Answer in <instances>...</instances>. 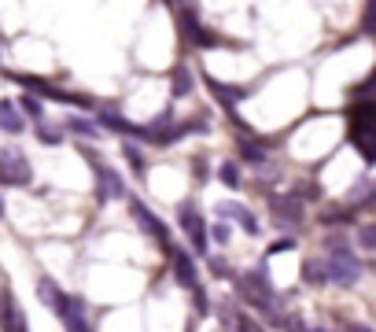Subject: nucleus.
Masks as SVG:
<instances>
[{
	"label": "nucleus",
	"mask_w": 376,
	"mask_h": 332,
	"mask_svg": "<svg viewBox=\"0 0 376 332\" xmlns=\"http://www.w3.org/2000/svg\"><path fill=\"white\" fill-rule=\"evenodd\" d=\"M192 299H195V310L203 314V310H207V292H200V288H195V292H192Z\"/></svg>",
	"instance_id": "nucleus-35"
},
{
	"label": "nucleus",
	"mask_w": 376,
	"mask_h": 332,
	"mask_svg": "<svg viewBox=\"0 0 376 332\" xmlns=\"http://www.w3.org/2000/svg\"><path fill=\"white\" fill-rule=\"evenodd\" d=\"M236 148H240V155L248 159L251 166H258V170L266 166V152H262V144H255V141H251V133H243V137H236Z\"/></svg>",
	"instance_id": "nucleus-20"
},
{
	"label": "nucleus",
	"mask_w": 376,
	"mask_h": 332,
	"mask_svg": "<svg viewBox=\"0 0 376 332\" xmlns=\"http://www.w3.org/2000/svg\"><path fill=\"white\" fill-rule=\"evenodd\" d=\"M303 280H306V285H332L329 262H325V259H306L303 262Z\"/></svg>",
	"instance_id": "nucleus-18"
},
{
	"label": "nucleus",
	"mask_w": 376,
	"mask_h": 332,
	"mask_svg": "<svg viewBox=\"0 0 376 332\" xmlns=\"http://www.w3.org/2000/svg\"><path fill=\"white\" fill-rule=\"evenodd\" d=\"M218 177H222V185H229V189H236V185H240V166H236V162H222V170H218Z\"/></svg>",
	"instance_id": "nucleus-25"
},
{
	"label": "nucleus",
	"mask_w": 376,
	"mask_h": 332,
	"mask_svg": "<svg viewBox=\"0 0 376 332\" xmlns=\"http://www.w3.org/2000/svg\"><path fill=\"white\" fill-rule=\"evenodd\" d=\"M100 126H104V129H114V133H122V137H133V141H148V126L129 122V119H122L119 111H100Z\"/></svg>",
	"instance_id": "nucleus-12"
},
{
	"label": "nucleus",
	"mask_w": 376,
	"mask_h": 332,
	"mask_svg": "<svg viewBox=\"0 0 376 332\" xmlns=\"http://www.w3.org/2000/svg\"><path fill=\"white\" fill-rule=\"evenodd\" d=\"M63 325H67V332H92L89 321H85V299L81 295H71L67 299V307H63Z\"/></svg>",
	"instance_id": "nucleus-14"
},
{
	"label": "nucleus",
	"mask_w": 376,
	"mask_h": 332,
	"mask_svg": "<svg viewBox=\"0 0 376 332\" xmlns=\"http://www.w3.org/2000/svg\"><path fill=\"white\" fill-rule=\"evenodd\" d=\"M347 332H376V328H369V325H358V321H354V325H347Z\"/></svg>",
	"instance_id": "nucleus-37"
},
{
	"label": "nucleus",
	"mask_w": 376,
	"mask_h": 332,
	"mask_svg": "<svg viewBox=\"0 0 376 332\" xmlns=\"http://www.w3.org/2000/svg\"><path fill=\"white\" fill-rule=\"evenodd\" d=\"M210 240L225 244V240H229V225H225V222H214V225H210Z\"/></svg>",
	"instance_id": "nucleus-29"
},
{
	"label": "nucleus",
	"mask_w": 376,
	"mask_h": 332,
	"mask_svg": "<svg viewBox=\"0 0 376 332\" xmlns=\"http://www.w3.org/2000/svg\"><path fill=\"white\" fill-rule=\"evenodd\" d=\"M284 332H310V328L303 325L299 314H291V318H284Z\"/></svg>",
	"instance_id": "nucleus-30"
},
{
	"label": "nucleus",
	"mask_w": 376,
	"mask_h": 332,
	"mask_svg": "<svg viewBox=\"0 0 376 332\" xmlns=\"http://www.w3.org/2000/svg\"><path fill=\"white\" fill-rule=\"evenodd\" d=\"M372 30H376V4L365 8V33H372Z\"/></svg>",
	"instance_id": "nucleus-34"
},
{
	"label": "nucleus",
	"mask_w": 376,
	"mask_h": 332,
	"mask_svg": "<svg viewBox=\"0 0 376 332\" xmlns=\"http://www.w3.org/2000/svg\"><path fill=\"white\" fill-rule=\"evenodd\" d=\"M92 174H96V196L100 199H114V196H126V185L122 177L111 170V166H104L100 159H92Z\"/></svg>",
	"instance_id": "nucleus-10"
},
{
	"label": "nucleus",
	"mask_w": 376,
	"mask_h": 332,
	"mask_svg": "<svg viewBox=\"0 0 376 332\" xmlns=\"http://www.w3.org/2000/svg\"><path fill=\"white\" fill-rule=\"evenodd\" d=\"M170 262H174V273H177V280H181V285L188 288V292H195V288H200V273H195V262H192V255L185 251V247H170Z\"/></svg>",
	"instance_id": "nucleus-11"
},
{
	"label": "nucleus",
	"mask_w": 376,
	"mask_h": 332,
	"mask_svg": "<svg viewBox=\"0 0 376 332\" xmlns=\"http://www.w3.org/2000/svg\"><path fill=\"white\" fill-rule=\"evenodd\" d=\"M218 214H222V218H236L248 237H258V218L243 203H218Z\"/></svg>",
	"instance_id": "nucleus-16"
},
{
	"label": "nucleus",
	"mask_w": 376,
	"mask_h": 332,
	"mask_svg": "<svg viewBox=\"0 0 376 332\" xmlns=\"http://www.w3.org/2000/svg\"><path fill=\"white\" fill-rule=\"evenodd\" d=\"M192 166H195V177H200V181H207V162H203V159H195Z\"/></svg>",
	"instance_id": "nucleus-36"
},
{
	"label": "nucleus",
	"mask_w": 376,
	"mask_h": 332,
	"mask_svg": "<svg viewBox=\"0 0 376 332\" xmlns=\"http://www.w3.org/2000/svg\"><path fill=\"white\" fill-rule=\"evenodd\" d=\"M0 218H4V196H0Z\"/></svg>",
	"instance_id": "nucleus-38"
},
{
	"label": "nucleus",
	"mask_w": 376,
	"mask_h": 332,
	"mask_svg": "<svg viewBox=\"0 0 376 332\" xmlns=\"http://www.w3.org/2000/svg\"><path fill=\"white\" fill-rule=\"evenodd\" d=\"M34 181V170H30V159L19 152V148H0V185H30Z\"/></svg>",
	"instance_id": "nucleus-4"
},
{
	"label": "nucleus",
	"mask_w": 376,
	"mask_h": 332,
	"mask_svg": "<svg viewBox=\"0 0 376 332\" xmlns=\"http://www.w3.org/2000/svg\"><path fill=\"white\" fill-rule=\"evenodd\" d=\"M0 332H30L26 314L19 310L11 292H0Z\"/></svg>",
	"instance_id": "nucleus-9"
},
{
	"label": "nucleus",
	"mask_w": 376,
	"mask_h": 332,
	"mask_svg": "<svg viewBox=\"0 0 376 332\" xmlns=\"http://www.w3.org/2000/svg\"><path fill=\"white\" fill-rule=\"evenodd\" d=\"M122 152H126L129 166H133V170H137V174H144V155L137 152V148H133V144H126V148H122Z\"/></svg>",
	"instance_id": "nucleus-28"
},
{
	"label": "nucleus",
	"mask_w": 376,
	"mask_h": 332,
	"mask_svg": "<svg viewBox=\"0 0 376 332\" xmlns=\"http://www.w3.org/2000/svg\"><path fill=\"white\" fill-rule=\"evenodd\" d=\"M207 262H210V270H214L218 277H229V273H233V270H229V266H225L218 255H207Z\"/></svg>",
	"instance_id": "nucleus-31"
},
{
	"label": "nucleus",
	"mask_w": 376,
	"mask_h": 332,
	"mask_svg": "<svg viewBox=\"0 0 376 332\" xmlns=\"http://www.w3.org/2000/svg\"><path fill=\"white\" fill-rule=\"evenodd\" d=\"M37 137H41V144H63V133L59 129H52V126H37Z\"/></svg>",
	"instance_id": "nucleus-27"
},
{
	"label": "nucleus",
	"mask_w": 376,
	"mask_h": 332,
	"mask_svg": "<svg viewBox=\"0 0 376 332\" xmlns=\"http://www.w3.org/2000/svg\"><path fill=\"white\" fill-rule=\"evenodd\" d=\"M67 129L78 133V137H85V141H96V137H100V126L89 122V119H78V114H74V119H67Z\"/></svg>",
	"instance_id": "nucleus-22"
},
{
	"label": "nucleus",
	"mask_w": 376,
	"mask_h": 332,
	"mask_svg": "<svg viewBox=\"0 0 376 332\" xmlns=\"http://www.w3.org/2000/svg\"><path fill=\"white\" fill-rule=\"evenodd\" d=\"M351 141L365 162H376V104L351 107Z\"/></svg>",
	"instance_id": "nucleus-2"
},
{
	"label": "nucleus",
	"mask_w": 376,
	"mask_h": 332,
	"mask_svg": "<svg viewBox=\"0 0 376 332\" xmlns=\"http://www.w3.org/2000/svg\"><path fill=\"white\" fill-rule=\"evenodd\" d=\"M129 211H133V218H137V225H140L144 232H148V237H152V240H159V244H162V251H170V247H174V244H170V229H166V225H162V222L155 218V214H152L148 207H144V203H140V199H137V196H133V199H129Z\"/></svg>",
	"instance_id": "nucleus-8"
},
{
	"label": "nucleus",
	"mask_w": 376,
	"mask_h": 332,
	"mask_svg": "<svg viewBox=\"0 0 376 332\" xmlns=\"http://www.w3.org/2000/svg\"><path fill=\"white\" fill-rule=\"evenodd\" d=\"M351 93H354V96H365V93H376V74H372V78L365 81V85H354Z\"/></svg>",
	"instance_id": "nucleus-33"
},
{
	"label": "nucleus",
	"mask_w": 376,
	"mask_h": 332,
	"mask_svg": "<svg viewBox=\"0 0 376 332\" xmlns=\"http://www.w3.org/2000/svg\"><path fill=\"white\" fill-rule=\"evenodd\" d=\"M181 229H185V237H188V244H192V251H195V255H207L210 229L203 225V218H200V211H195L192 199H185V203H181Z\"/></svg>",
	"instance_id": "nucleus-5"
},
{
	"label": "nucleus",
	"mask_w": 376,
	"mask_h": 332,
	"mask_svg": "<svg viewBox=\"0 0 376 332\" xmlns=\"http://www.w3.org/2000/svg\"><path fill=\"white\" fill-rule=\"evenodd\" d=\"M269 214L277 229H296L303 222V203L299 196H269Z\"/></svg>",
	"instance_id": "nucleus-7"
},
{
	"label": "nucleus",
	"mask_w": 376,
	"mask_h": 332,
	"mask_svg": "<svg viewBox=\"0 0 376 332\" xmlns=\"http://www.w3.org/2000/svg\"><path fill=\"white\" fill-rule=\"evenodd\" d=\"M188 93H192V71H188V66H177L174 78H170V96L181 100V96H188Z\"/></svg>",
	"instance_id": "nucleus-21"
},
{
	"label": "nucleus",
	"mask_w": 376,
	"mask_h": 332,
	"mask_svg": "<svg viewBox=\"0 0 376 332\" xmlns=\"http://www.w3.org/2000/svg\"><path fill=\"white\" fill-rule=\"evenodd\" d=\"M37 295H41V303H44V307H52L56 314H63V307H67V299H71L67 292H59V288H56V280H48V277L37 280Z\"/></svg>",
	"instance_id": "nucleus-17"
},
{
	"label": "nucleus",
	"mask_w": 376,
	"mask_h": 332,
	"mask_svg": "<svg viewBox=\"0 0 376 332\" xmlns=\"http://www.w3.org/2000/svg\"><path fill=\"white\" fill-rule=\"evenodd\" d=\"M236 292H240V299L243 303H251L262 318L269 321V325H284V318H281V299H277V288H273V277H269V270L266 266H258V270H251V273H243L240 280H236Z\"/></svg>",
	"instance_id": "nucleus-1"
},
{
	"label": "nucleus",
	"mask_w": 376,
	"mask_h": 332,
	"mask_svg": "<svg viewBox=\"0 0 376 332\" xmlns=\"http://www.w3.org/2000/svg\"><path fill=\"white\" fill-rule=\"evenodd\" d=\"M222 321H225V328H233V332H262V325H258L251 314H243V310L233 307V303L222 307Z\"/></svg>",
	"instance_id": "nucleus-15"
},
{
	"label": "nucleus",
	"mask_w": 376,
	"mask_h": 332,
	"mask_svg": "<svg viewBox=\"0 0 376 332\" xmlns=\"http://www.w3.org/2000/svg\"><path fill=\"white\" fill-rule=\"evenodd\" d=\"M354 211H343V207H332V211H321V225H351Z\"/></svg>",
	"instance_id": "nucleus-23"
},
{
	"label": "nucleus",
	"mask_w": 376,
	"mask_h": 332,
	"mask_svg": "<svg viewBox=\"0 0 376 332\" xmlns=\"http://www.w3.org/2000/svg\"><path fill=\"white\" fill-rule=\"evenodd\" d=\"M174 15H177V26H181L185 45H192V48H214V45H218L214 33H210L207 26H200V19H195V8L174 4Z\"/></svg>",
	"instance_id": "nucleus-3"
},
{
	"label": "nucleus",
	"mask_w": 376,
	"mask_h": 332,
	"mask_svg": "<svg viewBox=\"0 0 376 332\" xmlns=\"http://www.w3.org/2000/svg\"><path fill=\"white\" fill-rule=\"evenodd\" d=\"M296 247V237H284V240H277L273 247H269V255H281V251H291Z\"/></svg>",
	"instance_id": "nucleus-32"
},
{
	"label": "nucleus",
	"mask_w": 376,
	"mask_h": 332,
	"mask_svg": "<svg viewBox=\"0 0 376 332\" xmlns=\"http://www.w3.org/2000/svg\"><path fill=\"white\" fill-rule=\"evenodd\" d=\"M358 244H362L365 251H376V225H362V229H358Z\"/></svg>",
	"instance_id": "nucleus-26"
},
{
	"label": "nucleus",
	"mask_w": 376,
	"mask_h": 332,
	"mask_svg": "<svg viewBox=\"0 0 376 332\" xmlns=\"http://www.w3.org/2000/svg\"><path fill=\"white\" fill-rule=\"evenodd\" d=\"M203 85H207L210 93L218 96V104L225 107V114H233V111H236V104H240L243 96H248V89H236V85H222V81H218V78H210V74H203Z\"/></svg>",
	"instance_id": "nucleus-13"
},
{
	"label": "nucleus",
	"mask_w": 376,
	"mask_h": 332,
	"mask_svg": "<svg viewBox=\"0 0 376 332\" xmlns=\"http://www.w3.org/2000/svg\"><path fill=\"white\" fill-rule=\"evenodd\" d=\"M23 114H19V104H11V100H0V129L4 133H23Z\"/></svg>",
	"instance_id": "nucleus-19"
},
{
	"label": "nucleus",
	"mask_w": 376,
	"mask_h": 332,
	"mask_svg": "<svg viewBox=\"0 0 376 332\" xmlns=\"http://www.w3.org/2000/svg\"><path fill=\"white\" fill-rule=\"evenodd\" d=\"M19 107L30 114V119H37V126L44 122V104H41L37 96H23V100H19Z\"/></svg>",
	"instance_id": "nucleus-24"
},
{
	"label": "nucleus",
	"mask_w": 376,
	"mask_h": 332,
	"mask_svg": "<svg viewBox=\"0 0 376 332\" xmlns=\"http://www.w3.org/2000/svg\"><path fill=\"white\" fill-rule=\"evenodd\" d=\"M325 262H329L332 285H339V288H351V285H358V277H362V259L351 255V251H336Z\"/></svg>",
	"instance_id": "nucleus-6"
}]
</instances>
